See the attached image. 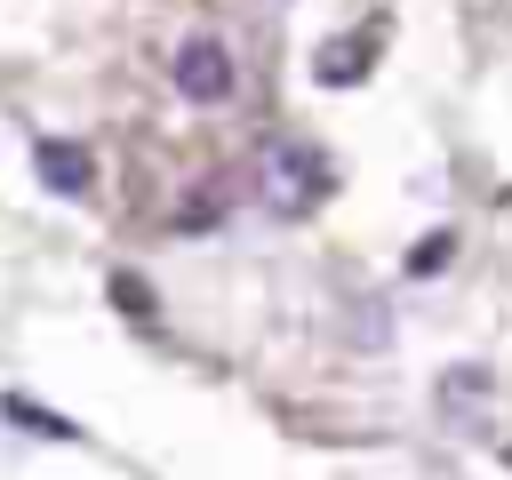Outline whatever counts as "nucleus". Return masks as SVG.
<instances>
[]
</instances>
